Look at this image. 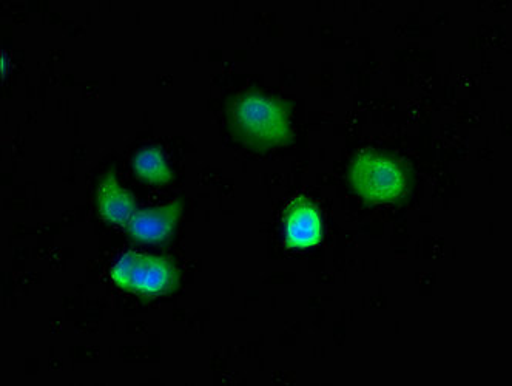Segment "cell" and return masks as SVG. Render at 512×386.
Returning a JSON list of instances; mask_svg holds the SVG:
<instances>
[{"label": "cell", "mask_w": 512, "mask_h": 386, "mask_svg": "<svg viewBox=\"0 0 512 386\" xmlns=\"http://www.w3.org/2000/svg\"><path fill=\"white\" fill-rule=\"evenodd\" d=\"M232 126L236 136L250 146L273 147L290 138L289 116L277 99L249 93L233 102Z\"/></svg>", "instance_id": "6da1fadb"}, {"label": "cell", "mask_w": 512, "mask_h": 386, "mask_svg": "<svg viewBox=\"0 0 512 386\" xmlns=\"http://www.w3.org/2000/svg\"><path fill=\"white\" fill-rule=\"evenodd\" d=\"M351 181L361 197L374 203L397 200L406 187L405 172L400 164L374 152L357 156L351 167Z\"/></svg>", "instance_id": "7a4b0ae2"}, {"label": "cell", "mask_w": 512, "mask_h": 386, "mask_svg": "<svg viewBox=\"0 0 512 386\" xmlns=\"http://www.w3.org/2000/svg\"><path fill=\"white\" fill-rule=\"evenodd\" d=\"M116 285L142 294H162L176 285L178 272L166 258L127 252L112 271Z\"/></svg>", "instance_id": "3957f363"}, {"label": "cell", "mask_w": 512, "mask_h": 386, "mask_svg": "<svg viewBox=\"0 0 512 386\" xmlns=\"http://www.w3.org/2000/svg\"><path fill=\"white\" fill-rule=\"evenodd\" d=\"M181 210V200L173 201L166 206L136 210L127 223L128 232L141 241L166 240L172 234Z\"/></svg>", "instance_id": "277c9868"}, {"label": "cell", "mask_w": 512, "mask_h": 386, "mask_svg": "<svg viewBox=\"0 0 512 386\" xmlns=\"http://www.w3.org/2000/svg\"><path fill=\"white\" fill-rule=\"evenodd\" d=\"M284 231L287 243L294 248H309L317 244L323 234L317 207L306 200L294 201L287 209Z\"/></svg>", "instance_id": "5b68a950"}, {"label": "cell", "mask_w": 512, "mask_h": 386, "mask_svg": "<svg viewBox=\"0 0 512 386\" xmlns=\"http://www.w3.org/2000/svg\"><path fill=\"white\" fill-rule=\"evenodd\" d=\"M98 200L102 217L112 223L127 224L136 212L132 193L116 181L113 173L104 175L99 183Z\"/></svg>", "instance_id": "8992f818"}, {"label": "cell", "mask_w": 512, "mask_h": 386, "mask_svg": "<svg viewBox=\"0 0 512 386\" xmlns=\"http://www.w3.org/2000/svg\"><path fill=\"white\" fill-rule=\"evenodd\" d=\"M135 169L139 177L152 183H167L172 180V170L158 147H147L136 153Z\"/></svg>", "instance_id": "52a82bcc"}]
</instances>
